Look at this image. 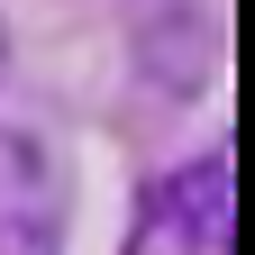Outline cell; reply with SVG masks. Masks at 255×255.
Wrapping results in <instances>:
<instances>
[{
  "instance_id": "obj_1",
  "label": "cell",
  "mask_w": 255,
  "mask_h": 255,
  "mask_svg": "<svg viewBox=\"0 0 255 255\" xmlns=\"http://www.w3.org/2000/svg\"><path fill=\"white\" fill-rule=\"evenodd\" d=\"M228 191H237V155L228 146L173 164L164 182H146L119 255H228Z\"/></svg>"
},
{
  "instance_id": "obj_3",
  "label": "cell",
  "mask_w": 255,
  "mask_h": 255,
  "mask_svg": "<svg viewBox=\"0 0 255 255\" xmlns=\"http://www.w3.org/2000/svg\"><path fill=\"white\" fill-rule=\"evenodd\" d=\"M128 9V37H137V64L164 91H201V73L219 64V27H210V0H119Z\"/></svg>"
},
{
  "instance_id": "obj_4",
  "label": "cell",
  "mask_w": 255,
  "mask_h": 255,
  "mask_svg": "<svg viewBox=\"0 0 255 255\" xmlns=\"http://www.w3.org/2000/svg\"><path fill=\"white\" fill-rule=\"evenodd\" d=\"M0 73H9V18H0Z\"/></svg>"
},
{
  "instance_id": "obj_2",
  "label": "cell",
  "mask_w": 255,
  "mask_h": 255,
  "mask_svg": "<svg viewBox=\"0 0 255 255\" xmlns=\"http://www.w3.org/2000/svg\"><path fill=\"white\" fill-rule=\"evenodd\" d=\"M73 237V164L37 128H0V255H64Z\"/></svg>"
}]
</instances>
